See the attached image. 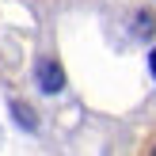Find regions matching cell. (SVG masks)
Returning <instances> with one entry per match:
<instances>
[{"mask_svg":"<svg viewBox=\"0 0 156 156\" xmlns=\"http://www.w3.org/2000/svg\"><path fill=\"white\" fill-rule=\"evenodd\" d=\"M38 84H42L46 91H57L61 84H65V76H61L57 65H42V73H38Z\"/></svg>","mask_w":156,"mask_h":156,"instance_id":"6da1fadb","label":"cell"},{"mask_svg":"<svg viewBox=\"0 0 156 156\" xmlns=\"http://www.w3.org/2000/svg\"><path fill=\"white\" fill-rule=\"evenodd\" d=\"M149 69H152V76H156V50H152V57H149Z\"/></svg>","mask_w":156,"mask_h":156,"instance_id":"7a4b0ae2","label":"cell"}]
</instances>
